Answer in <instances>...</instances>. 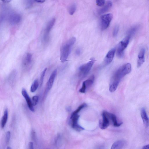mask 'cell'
<instances>
[{
	"label": "cell",
	"instance_id": "cell-1",
	"mask_svg": "<svg viewBox=\"0 0 149 149\" xmlns=\"http://www.w3.org/2000/svg\"><path fill=\"white\" fill-rule=\"evenodd\" d=\"M131 65L127 63L120 67L114 73L111 79L109 90L111 92H115L117 90L121 79L130 73Z\"/></svg>",
	"mask_w": 149,
	"mask_h": 149
},
{
	"label": "cell",
	"instance_id": "cell-2",
	"mask_svg": "<svg viewBox=\"0 0 149 149\" xmlns=\"http://www.w3.org/2000/svg\"><path fill=\"white\" fill-rule=\"evenodd\" d=\"M76 40V38L73 37L63 45L60 50V59L61 62L63 63L67 61Z\"/></svg>",
	"mask_w": 149,
	"mask_h": 149
},
{
	"label": "cell",
	"instance_id": "cell-3",
	"mask_svg": "<svg viewBox=\"0 0 149 149\" xmlns=\"http://www.w3.org/2000/svg\"><path fill=\"white\" fill-rule=\"evenodd\" d=\"M95 61V59L92 58L88 62L80 67L79 71L80 77L83 78L87 75L91 70Z\"/></svg>",
	"mask_w": 149,
	"mask_h": 149
},
{
	"label": "cell",
	"instance_id": "cell-4",
	"mask_svg": "<svg viewBox=\"0 0 149 149\" xmlns=\"http://www.w3.org/2000/svg\"><path fill=\"white\" fill-rule=\"evenodd\" d=\"M130 38L129 36H127L119 42L117 51V55L119 57L123 56L124 51L128 46Z\"/></svg>",
	"mask_w": 149,
	"mask_h": 149
},
{
	"label": "cell",
	"instance_id": "cell-5",
	"mask_svg": "<svg viewBox=\"0 0 149 149\" xmlns=\"http://www.w3.org/2000/svg\"><path fill=\"white\" fill-rule=\"evenodd\" d=\"M113 17V15L111 13L105 14L101 16L100 26L102 30H105L108 28Z\"/></svg>",
	"mask_w": 149,
	"mask_h": 149
},
{
	"label": "cell",
	"instance_id": "cell-6",
	"mask_svg": "<svg viewBox=\"0 0 149 149\" xmlns=\"http://www.w3.org/2000/svg\"><path fill=\"white\" fill-rule=\"evenodd\" d=\"M102 119L100 120L99 126L102 129H105L109 126L110 120H111V113L105 111H104L102 114Z\"/></svg>",
	"mask_w": 149,
	"mask_h": 149
},
{
	"label": "cell",
	"instance_id": "cell-7",
	"mask_svg": "<svg viewBox=\"0 0 149 149\" xmlns=\"http://www.w3.org/2000/svg\"><path fill=\"white\" fill-rule=\"evenodd\" d=\"M57 74V70H54L51 74L47 84V87L44 92V96H46L52 88Z\"/></svg>",
	"mask_w": 149,
	"mask_h": 149
},
{
	"label": "cell",
	"instance_id": "cell-8",
	"mask_svg": "<svg viewBox=\"0 0 149 149\" xmlns=\"http://www.w3.org/2000/svg\"><path fill=\"white\" fill-rule=\"evenodd\" d=\"M95 77L94 76H92L88 79L84 81L82 83V87L79 92L82 93L86 92L87 89L90 87L94 83Z\"/></svg>",
	"mask_w": 149,
	"mask_h": 149
},
{
	"label": "cell",
	"instance_id": "cell-9",
	"mask_svg": "<svg viewBox=\"0 0 149 149\" xmlns=\"http://www.w3.org/2000/svg\"><path fill=\"white\" fill-rule=\"evenodd\" d=\"M80 116L78 115L71 116V125L72 128L76 131L80 132L84 130V129L78 124Z\"/></svg>",
	"mask_w": 149,
	"mask_h": 149
},
{
	"label": "cell",
	"instance_id": "cell-10",
	"mask_svg": "<svg viewBox=\"0 0 149 149\" xmlns=\"http://www.w3.org/2000/svg\"><path fill=\"white\" fill-rule=\"evenodd\" d=\"M22 94L26 101L28 107L29 109L32 112H34L35 110L32 104V100L25 89L23 88L22 89Z\"/></svg>",
	"mask_w": 149,
	"mask_h": 149
},
{
	"label": "cell",
	"instance_id": "cell-11",
	"mask_svg": "<svg viewBox=\"0 0 149 149\" xmlns=\"http://www.w3.org/2000/svg\"><path fill=\"white\" fill-rule=\"evenodd\" d=\"M116 49H113L111 50L106 55L104 59V63L106 65H108L112 62L114 57Z\"/></svg>",
	"mask_w": 149,
	"mask_h": 149
},
{
	"label": "cell",
	"instance_id": "cell-12",
	"mask_svg": "<svg viewBox=\"0 0 149 149\" xmlns=\"http://www.w3.org/2000/svg\"><path fill=\"white\" fill-rule=\"evenodd\" d=\"M127 144L126 141L124 140H120L114 142L111 147V149H124Z\"/></svg>",
	"mask_w": 149,
	"mask_h": 149
},
{
	"label": "cell",
	"instance_id": "cell-13",
	"mask_svg": "<svg viewBox=\"0 0 149 149\" xmlns=\"http://www.w3.org/2000/svg\"><path fill=\"white\" fill-rule=\"evenodd\" d=\"M55 22V19L53 18L49 22L46 29L45 32L44 36V39L47 40L48 38L49 34L54 26Z\"/></svg>",
	"mask_w": 149,
	"mask_h": 149
},
{
	"label": "cell",
	"instance_id": "cell-14",
	"mask_svg": "<svg viewBox=\"0 0 149 149\" xmlns=\"http://www.w3.org/2000/svg\"><path fill=\"white\" fill-rule=\"evenodd\" d=\"M145 50L144 48L142 49L139 52L138 55V59L137 61V67L138 68L140 67L145 61Z\"/></svg>",
	"mask_w": 149,
	"mask_h": 149
},
{
	"label": "cell",
	"instance_id": "cell-15",
	"mask_svg": "<svg viewBox=\"0 0 149 149\" xmlns=\"http://www.w3.org/2000/svg\"><path fill=\"white\" fill-rule=\"evenodd\" d=\"M141 116L145 127L147 128L149 126V118L145 109L142 108L141 110Z\"/></svg>",
	"mask_w": 149,
	"mask_h": 149
},
{
	"label": "cell",
	"instance_id": "cell-16",
	"mask_svg": "<svg viewBox=\"0 0 149 149\" xmlns=\"http://www.w3.org/2000/svg\"><path fill=\"white\" fill-rule=\"evenodd\" d=\"M21 20V17L19 14L13 13L9 17V20L10 24L12 25H16L18 24Z\"/></svg>",
	"mask_w": 149,
	"mask_h": 149
},
{
	"label": "cell",
	"instance_id": "cell-17",
	"mask_svg": "<svg viewBox=\"0 0 149 149\" xmlns=\"http://www.w3.org/2000/svg\"><path fill=\"white\" fill-rule=\"evenodd\" d=\"M112 5L113 3L111 1H108L106 5L99 10L98 13L100 15L107 12L111 9Z\"/></svg>",
	"mask_w": 149,
	"mask_h": 149
},
{
	"label": "cell",
	"instance_id": "cell-18",
	"mask_svg": "<svg viewBox=\"0 0 149 149\" xmlns=\"http://www.w3.org/2000/svg\"><path fill=\"white\" fill-rule=\"evenodd\" d=\"M32 55L30 53H28L23 61V65L25 67L30 65L32 62Z\"/></svg>",
	"mask_w": 149,
	"mask_h": 149
},
{
	"label": "cell",
	"instance_id": "cell-19",
	"mask_svg": "<svg viewBox=\"0 0 149 149\" xmlns=\"http://www.w3.org/2000/svg\"><path fill=\"white\" fill-rule=\"evenodd\" d=\"M8 117V112L7 109H6L5 111L4 114L2 118L1 122V125L2 129L4 128L7 122Z\"/></svg>",
	"mask_w": 149,
	"mask_h": 149
},
{
	"label": "cell",
	"instance_id": "cell-20",
	"mask_svg": "<svg viewBox=\"0 0 149 149\" xmlns=\"http://www.w3.org/2000/svg\"><path fill=\"white\" fill-rule=\"evenodd\" d=\"M111 118L113 125L115 127H119L123 124L122 122H118L116 116L113 114L111 113Z\"/></svg>",
	"mask_w": 149,
	"mask_h": 149
},
{
	"label": "cell",
	"instance_id": "cell-21",
	"mask_svg": "<svg viewBox=\"0 0 149 149\" xmlns=\"http://www.w3.org/2000/svg\"><path fill=\"white\" fill-rule=\"evenodd\" d=\"M139 29V26H135L131 28L127 32V35L130 38L135 35Z\"/></svg>",
	"mask_w": 149,
	"mask_h": 149
},
{
	"label": "cell",
	"instance_id": "cell-22",
	"mask_svg": "<svg viewBox=\"0 0 149 149\" xmlns=\"http://www.w3.org/2000/svg\"><path fill=\"white\" fill-rule=\"evenodd\" d=\"M39 85L38 80H35L32 84L31 87L30 91L32 93L35 92L38 89Z\"/></svg>",
	"mask_w": 149,
	"mask_h": 149
},
{
	"label": "cell",
	"instance_id": "cell-23",
	"mask_svg": "<svg viewBox=\"0 0 149 149\" xmlns=\"http://www.w3.org/2000/svg\"><path fill=\"white\" fill-rule=\"evenodd\" d=\"M87 106V105L86 103H83L82 104L80 105L78 108L72 113L71 116L78 115V114L81 110L84 108L86 107Z\"/></svg>",
	"mask_w": 149,
	"mask_h": 149
},
{
	"label": "cell",
	"instance_id": "cell-24",
	"mask_svg": "<svg viewBox=\"0 0 149 149\" xmlns=\"http://www.w3.org/2000/svg\"><path fill=\"white\" fill-rule=\"evenodd\" d=\"M47 70V68H45L41 73L39 82V84L40 87L42 86V84H43L44 78Z\"/></svg>",
	"mask_w": 149,
	"mask_h": 149
},
{
	"label": "cell",
	"instance_id": "cell-25",
	"mask_svg": "<svg viewBox=\"0 0 149 149\" xmlns=\"http://www.w3.org/2000/svg\"><path fill=\"white\" fill-rule=\"evenodd\" d=\"M76 5L75 4H72L69 7V12L71 15H73L76 11Z\"/></svg>",
	"mask_w": 149,
	"mask_h": 149
},
{
	"label": "cell",
	"instance_id": "cell-26",
	"mask_svg": "<svg viewBox=\"0 0 149 149\" xmlns=\"http://www.w3.org/2000/svg\"><path fill=\"white\" fill-rule=\"evenodd\" d=\"M39 100V97L37 96H35L32 98V101L33 106L36 105L38 102Z\"/></svg>",
	"mask_w": 149,
	"mask_h": 149
},
{
	"label": "cell",
	"instance_id": "cell-27",
	"mask_svg": "<svg viewBox=\"0 0 149 149\" xmlns=\"http://www.w3.org/2000/svg\"><path fill=\"white\" fill-rule=\"evenodd\" d=\"M119 30V27L118 26H116L113 30V35L114 36H116L117 35Z\"/></svg>",
	"mask_w": 149,
	"mask_h": 149
},
{
	"label": "cell",
	"instance_id": "cell-28",
	"mask_svg": "<svg viewBox=\"0 0 149 149\" xmlns=\"http://www.w3.org/2000/svg\"><path fill=\"white\" fill-rule=\"evenodd\" d=\"M11 136V133L10 131H8L6 134V141L7 143L8 144L9 142Z\"/></svg>",
	"mask_w": 149,
	"mask_h": 149
},
{
	"label": "cell",
	"instance_id": "cell-29",
	"mask_svg": "<svg viewBox=\"0 0 149 149\" xmlns=\"http://www.w3.org/2000/svg\"><path fill=\"white\" fill-rule=\"evenodd\" d=\"M105 1L104 0H98L96 1V3L97 5L99 7H101L104 5Z\"/></svg>",
	"mask_w": 149,
	"mask_h": 149
},
{
	"label": "cell",
	"instance_id": "cell-30",
	"mask_svg": "<svg viewBox=\"0 0 149 149\" xmlns=\"http://www.w3.org/2000/svg\"><path fill=\"white\" fill-rule=\"evenodd\" d=\"M31 136L32 140L36 141V135L35 132L33 130L31 131Z\"/></svg>",
	"mask_w": 149,
	"mask_h": 149
},
{
	"label": "cell",
	"instance_id": "cell-31",
	"mask_svg": "<svg viewBox=\"0 0 149 149\" xmlns=\"http://www.w3.org/2000/svg\"><path fill=\"white\" fill-rule=\"evenodd\" d=\"M33 1H28L27 4V7L28 8L31 7L33 3Z\"/></svg>",
	"mask_w": 149,
	"mask_h": 149
},
{
	"label": "cell",
	"instance_id": "cell-32",
	"mask_svg": "<svg viewBox=\"0 0 149 149\" xmlns=\"http://www.w3.org/2000/svg\"><path fill=\"white\" fill-rule=\"evenodd\" d=\"M29 149H34V144L32 142H29L28 144Z\"/></svg>",
	"mask_w": 149,
	"mask_h": 149
},
{
	"label": "cell",
	"instance_id": "cell-33",
	"mask_svg": "<svg viewBox=\"0 0 149 149\" xmlns=\"http://www.w3.org/2000/svg\"><path fill=\"white\" fill-rule=\"evenodd\" d=\"M81 49L80 48H78L76 50L75 53L77 55L79 56L81 54Z\"/></svg>",
	"mask_w": 149,
	"mask_h": 149
},
{
	"label": "cell",
	"instance_id": "cell-34",
	"mask_svg": "<svg viewBox=\"0 0 149 149\" xmlns=\"http://www.w3.org/2000/svg\"><path fill=\"white\" fill-rule=\"evenodd\" d=\"M45 1L44 0H36V1H35L36 2L40 3H43Z\"/></svg>",
	"mask_w": 149,
	"mask_h": 149
},
{
	"label": "cell",
	"instance_id": "cell-35",
	"mask_svg": "<svg viewBox=\"0 0 149 149\" xmlns=\"http://www.w3.org/2000/svg\"><path fill=\"white\" fill-rule=\"evenodd\" d=\"M142 149H149V144L144 146Z\"/></svg>",
	"mask_w": 149,
	"mask_h": 149
},
{
	"label": "cell",
	"instance_id": "cell-36",
	"mask_svg": "<svg viewBox=\"0 0 149 149\" xmlns=\"http://www.w3.org/2000/svg\"><path fill=\"white\" fill-rule=\"evenodd\" d=\"M3 1L5 3H9L11 1L10 0H3Z\"/></svg>",
	"mask_w": 149,
	"mask_h": 149
},
{
	"label": "cell",
	"instance_id": "cell-37",
	"mask_svg": "<svg viewBox=\"0 0 149 149\" xmlns=\"http://www.w3.org/2000/svg\"><path fill=\"white\" fill-rule=\"evenodd\" d=\"M7 149H12L10 146H8L7 148Z\"/></svg>",
	"mask_w": 149,
	"mask_h": 149
}]
</instances>
